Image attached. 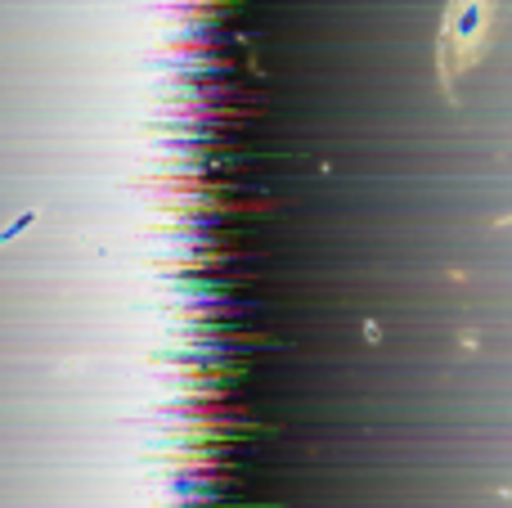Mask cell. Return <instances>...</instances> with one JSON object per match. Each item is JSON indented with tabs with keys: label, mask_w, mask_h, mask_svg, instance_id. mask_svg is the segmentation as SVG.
<instances>
[{
	"label": "cell",
	"mask_w": 512,
	"mask_h": 508,
	"mask_svg": "<svg viewBox=\"0 0 512 508\" xmlns=\"http://www.w3.org/2000/svg\"><path fill=\"white\" fill-rule=\"evenodd\" d=\"M486 5H454L441 23V36H436V72H441L445 95L459 90V77L472 59L481 54V41H486Z\"/></svg>",
	"instance_id": "6da1fadb"
},
{
	"label": "cell",
	"mask_w": 512,
	"mask_h": 508,
	"mask_svg": "<svg viewBox=\"0 0 512 508\" xmlns=\"http://www.w3.org/2000/svg\"><path fill=\"white\" fill-rule=\"evenodd\" d=\"M508 495H512V491H508Z\"/></svg>",
	"instance_id": "7a4b0ae2"
}]
</instances>
